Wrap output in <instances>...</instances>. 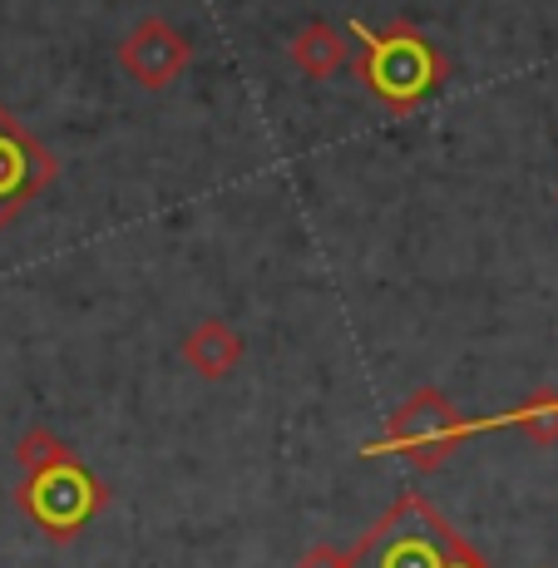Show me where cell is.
Segmentation results:
<instances>
[{
  "label": "cell",
  "instance_id": "obj_8",
  "mask_svg": "<svg viewBox=\"0 0 558 568\" xmlns=\"http://www.w3.org/2000/svg\"><path fill=\"white\" fill-rule=\"evenodd\" d=\"M287 60L297 64L306 80H332V74H342L352 64V40L336 26H326V20H306L297 36H292Z\"/></svg>",
  "mask_w": 558,
  "mask_h": 568
},
{
  "label": "cell",
  "instance_id": "obj_2",
  "mask_svg": "<svg viewBox=\"0 0 558 568\" xmlns=\"http://www.w3.org/2000/svg\"><path fill=\"white\" fill-rule=\"evenodd\" d=\"M346 40L356 45V60H352L356 80L366 84L390 114H410L415 104L430 100V94L450 80V60H445V54L425 40V30L410 26V20H390L386 30H371V26H361V20H352V36Z\"/></svg>",
  "mask_w": 558,
  "mask_h": 568
},
{
  "label": "cell",
  "instance_id": "obj_6",
  "mask_svg": "<svg viewBox=\"0 0 558 568\" xmlns=\"http://www.w3.org/2000/svg\"><path fill=\"white\" fill-rule=\"evenodd\" d=\"M114 60L139 90H169L189 74L193 64V40L183 36L179 26L159 16H144L124 40L114 45Z\"/></svg>",
  "mask_w": 558,
  "mask_h": 568
},
{
  "label": "cell",
  "instance_id": "obj_11",
  "mask_svg": "<svg viewBox=\"0 0 558 568\" xmlns=\"http://www.w3.org/2000/svg\"><path fill=\"white\" fill-rule=\"evenodd\" d=\"M297 568H346V549H336V544H312L297 559Z\"/></svg>",
  "mask_w": 558,
  "mask_h": 568
},
{
  "label": "cell",
  "instance_id": "obj_10",
  "mask_svg": "<svg viewBox=\"0 0 558 568\" xmlns=\"http://www.w3.org/2000/svg\"><path fill=\"white\" fill-rule=\"evenodd\" d=\"M70 455H74V450L50 430V425H30V430L16 440V460H20V469H26V475H35V469H50V465L70 460Z\"/></svg>",
  "mask_w": 558,
  "mask_h": 568
},
{
  "label": "cell",
  "instance_id": "obj_1",
  "mask_svg": "<svg viewBox=\"0 0 558 568\" xmlns=\"http://www.w3.org/2000/svg\"><path fill=\"white\" fill-rule=\"evenodd\" d=\"M346 568H489V564L425 495H400L356 544H346Z\"/></svg>",
  "mask_w": 558,
  "mask_h": 568
},
{
  "label": "cell",
  "instance_id": "obj_7",
  "mask_svg": "<svg viewBox=\"0 0 558 568\" xmlns=\"http://www.w3.org/2000/svg\"><path fill=\"white\" fill-rule=\"evenodd\" d=\"M243 332L223 316H203L189 336H183V366L203 381H227L237 366H243Z\"/></svg>",
  "mask_w": 558,
  "mask_h": 568
},
{
  "label": "cell",
  "instance_id": "obj_5",
  "mask_svg": "<svg viewBox=\"0 0 558 568\" xmlns=\"http://www.w3.org/2000/svg\"><path fill=\"white\" fill-rule=\"evenodd\" d=\"M60 179V163L6 104H0V227L30 207L50 183Z\"/></svg>",
  "mask_w": 558,
  "mask_h": 568
},
{
  "label": "cell",
  "instance_id": "obj_4",
  "mask_svg": "<svg viewBox=\"0 0 558 568\" xmlns=\"http://www.w3.org/2000/svg\"><path fill=\"white\" fill-rule=\"evenodd\" d=\"M469 435H475V420H465L440 386H420L390 410L386 435L371 445V455H400L420 475H430L445 460H455V450Z\"/></svg>",
  "mask_w": 558,
  "mask_h": 568
},
{
  "label": "cell",
  "instance_id": "obj_3",
  "mask_svg": "<svg viewBox=\"0 0 558 568\" xmlns=\"http://www.w3.org/2000/svg\"><path fill=\"white\" fill-rule=\"evenodd\" d=\"M16 505L50 544H70L84 524H94L109 509V485L80 460V455H70V460L35 469V475L20 479Z\"/></svg>",
  "mask_w": 558,
  "mask_h": 568
},
{
  "label": "cell",
  "instance_id": "obj_9",
  "mask_svg": "<svg viewBox=\"0 0 558 568\" xmlns=\"http://www.w3.org/2000/svg\"><path fill=\"white\" fill-rule=\"evenodd\" d=\"M499 425L524 430L534 445H558V396H554V390H539V396H529L524 406L495 415V420H475V435L479 430H499Z\"/></svg>",
  "mask_w": 558,
  "mask_h": 568
}]
</instances>
